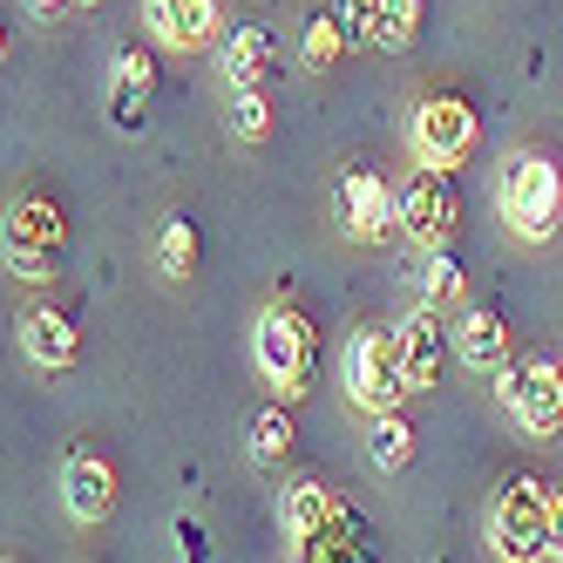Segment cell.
Returning a JSON list of instances; mask_svg holds the SVG:
<instances>
[{
  "label": "cell",
  "instance_id": "obj_27",
  "mask_svg": "<svg viewBox=\"0 0 563 563\" xmlns=\"http://www.w3.org/2000/svg\"><path fill=\"white\" fill-rule=\"evenodd\" d=\"M0 62H8V21H0Z\"/></svg>",
  "mask_w": 563,
  "mask_h": 563
},
{
  "label": "cell",
  "instance_id": "obj_9",
  "mask_svg": "<svg viewBox=\"0 0 563 563\" xmlns=\"http://www.w3.org/2000/svg\"><path fill=\"white\" fill-rule=\"evenodd\" d=\"M333 211H340V231L353 245H380V238H394V184L380 170H346Z\"/></svg>",
  "mask_w": 563,
  "mask_h": 563
},
{
  "label": "cell",
  "instance_id": "obj_7",
  "mask_svg": "<svg viewBox=\"0 0 563 563\" xmlns=\"http://www.w3.org/2000/svg\"><path fill=\"white\" fill-rule=\"evenodd\" d=\"M543 530H550V482L509 475L489 503V550L503 563H530V556H543Z\"/></svg>",
  "mask_w": 563,
  "mask_h": 563
},
{
  "label": "cell",
  "instance_id": "obj_23",
  "mask_svg": "<svg viewBox=\"0 0 563 563\" xmlns=\"http://www.w3.org/2000/svg\"><path fill=\"white\" fill-rule=\"evenodd\" d=\"M292 415L286 408H258L252 415V462H286L292 455Z\"/></svg>",
  "mask_w": 563,
  "mask_h": 563
},
{
  "label": "cell",
  "instance_id": "obj_6",
  "mask_svg": "<svg viewBox=\"0 0 563 563\" xmlns=\"http://www.w3.org/2000/svg\"><path fill=\"white\" fill-rule=\"evenodd\" d=\"M408 136H415V164L462 170L468 156H475V143H482V115H475L455 89H434V96H421V102H415Z\"/></svg>",
  "mask_w": 563,
  "mask_h": 563
},
{
  "label": "cell",
  "instance_id": "obj_16",
  "mask_svg": "<svg viewBox=\"0 0 563 563\" xmlns=\"http://www.w3.org/2000/svg\"><path fill=\"white\" fill-rule=\"evenodd\" d=\"M455 360H468V367H482V374L509 367V319L496 306H468L455 319Z\"/></svg>",
  "mask_w": 563,
  "mask_h": 563
},
{
  "label": "cell",
  "instance_id": "obj_12",
  "mask_svg": "<svg viewBox=\"0 0 563 563\" xmlns=\"http://www.w3.org/2000/svg\"><path fill=\"white\" fill-rule=\"evenodd\" d=\"M62 509L75 522H109V509H115V468L102 455H68L62 462Z\"/></svg>",
  "mask_w": 563,
  "mask_h": 563
},
{
  "label": "cell",
  "instance_id": "obj_17",
  "mask_svg": "<svg viewBox=\"0 0 563 563\" xmlns=\"http://www.w3.org/2000/svg\"><path fill=\"white\" fill-rule=\"evenodd\" d=\"M367 455H374L380 475H400V468L415 462V428H408V415H400V408H380V415H374V428H367Z\"/></svg>",
  "mask_w": 563,
  "mask_h": 563
},
{
  "label": "cell",
  "instance_id": "obj_3",
  "mask_svg": "<svg viewBox=\"0 0 563 563\" xmlns=\"http://www.w3.org/2000/svg\"><path fill=\"white\" fill-rule=\"evenodd\" d=\"M0 252L8 265L27 278V286H48L55 265H62V205L48 190H21L8 218H0Z\"/></svg>",
  "mask_w": 563,
  "mask_h": 563
},
{
  "label": "cell",
  "instance_id": "obj_4",
  "mask_svg": "<svg viewBox=\"0 0 563 563\" xmlns=\"http://www.w3.org/2000/svg\"><path fill=\"white\" fill-rule=\"evenodd\" d=\"M394 231L408 238V245H421V252L455 245V231H462V190H455V177L421 164L408 184L394 190Z\"/></svg>",
  "mask_w": 563,
  "mask_h": 563
},
{
  "label": "cell",
  "instance_id": "obj_28",
  "mask_svg": "<svg viewBox=\"0 0 563 563\" xmlns=\"http://www.w3.org/2000/svg\"><path fill=\"white\" fill-rule=\"evenodd\" d=\"M82 8H102V0H82Z\"/></svg>",
  "mask_w": 563,
  "mask_h": 563
},
{
  "label": "cell",
  "instance_id": "obj_25",
  "mask_svg": "<svg viewBox=\"0 0 563 563\" xmlns=\"http://www.w3.org/2000/svg\"><path fill=\"white\" fill-rule=\"evenodd\" d=\"M543 556L563 563V489H550V530H543Z\"/></svg>",
  "mask_w": 563,
  "mask_h": 563
},
{
  "label": "cell",
  "instance_id": "obj_1",
  "mask_svg": "<svg viewBox=\"0 0 563 563\" xmlns=\"http://www.w3.org/2000/svg\"><path fill=\"white\" fill-rule=\"evenodd\" d=\"M252 360H258V374L278 400H299L312 387V367H319V333L306 327V312L299 306H265L258 312V327H252Z\"/></svg>",
  "mask_w": 563,
  "mask_h": 563
},
{
  "label": "cell",
  "instance_id": "obj_19",
  "mask_svg": "<svg viewBox=\"0 0 563 563\" xmlns=\"http://www.w3.org/2000/svg\"><path fill=\"white\" fill-rule=\"evenodd\" d=\"M197 258H205V238H197V224H190L184 211L164 218V231H156V272H164V278H190Z\"/></svg>",
  "mask_w": 563,
  "mask_h": 563
},
{
  "label": "cell",
  "instance_id": "obj_24",
  "mask_svg": "<svg viewBox=\"0 0 563 563\" xmlns=\"http://www.w3.org/2000/svg\"><path fill=\"white\" fill-rule=\"evenodd\" d=\"M333 14L346 27V48H367L374 42V0H333Z\"/></svg>",
  "mask_w": 563,
  "mask_h": 563
},
{
  "label": "cell",
  "instance_id": "obj_22",
  "mask_svg": "<svg viewBox=\"0 0 563 563\" xmlns=\"http://www.w3.org/2000/svg\"><path fill=\"white\" fill-rule=\"evenodd\" d=\"M462 286H468V278H462V258H455V245H434V252H428V272H421V299L449 312V306L462 299Z\"/></svg>",
  "mask_w": 563,
  "mask_h": 563
},
{
  "label": "cell",
  "instance_id": "obj_8",
  "mask_svg": "<svg viewBox=\"0 0 563 563\" xmlns=\"http://www.w3.org/2000/svg\"><path fill=\"white\" fill-rule=\"evenodd\" d=\"M496 394H503V408L516 415L522 434H556L563 428V367L543 353L530 360H509V367H496Z\"/></svg>",
  "mask_w": 563,
  "mask_h": 563
},
{
  "label": "cell",
  "instance_id": "obj_10",
  "mask_svg": "<svg viewBox=\"0 0 563 563\" xmlns=\"http://www.w3.org/2000/svg\"><path fill=\"white\" fill-rule=\"evenodd\" d=\"M400 360H408V380H415V394L421 387H434L441 380V367H449V353H455V333H449V319H441V306H415L408 319H400Z\"/></svg>",
  "mask_w": 563,
  "mask_h": 563
},
{
  "label": "cell",
  "instance_id": "obj_5",
  "mask_svg": "<svg viewBox=\"0 0 563 563\" xmlns=\"http://www.w3.org/2000/svg\"><path fill=\"white\" fill-rule=\"evenodd\" d=\"M556 211H563V170L550 164L543 150H522L509 156V177H503V218L522 245H543L556 231Z\"/></svg>",
  "mask_w": 563,
  "mask_h": 563
},
{
  "label": "cell",
  "instance_id": "obj_21",
  "mask_svg": "<svg viewBox=\"0 0 563 563\" xmlns=\"http://www.w3.org/2000/svg\"><path fill=\"white\" fill-rule=\"evenodd\" d=\"M231 136L238 143H265L272 136V96H265V82L231 89Z\"/></svg>",
  "mask_w": 563,
  "mask_h": 563
},
{
  "label": "cell",
  "instance_id": "obj_20",
  "mask_svg": "<svg viewBox=\"0 0 563 563\" xmlns=\"http://www.w3.org/2000/svg\"><path fill=\"white\" fill-rule=\"evenodd\" d=\"M421 42V0H374V48L408 55Z\"/></svg>",
  "mask_w": 563,
  "mask_h": 563
},
{
  "label": "cell",
  "instance_id": "obj_13",
  "mask_svg": "<svg viewBox=\"0 0 563 563\" xmlns=\"http://www.w3.org/2000/svg\"><path fill=\"white\" fill-rule=\"evenodd\" d=\"M143 21L164 48H205L218 42V0H143Z\"/></svg>",
  "mask_w": 563,
  "mask_h": 563
},
{
  "label": "cell",
  "instance_id": "obj_11",
  "mask_svg": "<svg viewBox=\"0 0 563 563\" xmlns=\"http://www.w3.org/2000/svg\"><path fill=\"white\" fill-rule=\"evenodd\" d=\"M102 109H109L115 130H143V123H150V109H156V62H150L143 48H123V55H115Z\"/></svg>",
  "mask_w": 563,
  "mask_h": 563
},
{
  "label": "cell",
  "instance_id": "obj_2",
  "mask_svg": "<svg viewBox=\"0 0 563 563\" xmlns=\"http://www.w3.org/2000/svg\"><path fill=\"white\" fill-rule=\"evenodd\" d=\"M340 380H346V400H353V408H367V415L400 408V400L415 394L408 360H400V333H394V327L353 333V340H346V367H340Z\"/></svg>",
  "mask_w": 563,
  "mask_h": 563
},
{
  "label": "cell",
  "instance_id": "obj_26",
  "mask_svg": "<svg viewBox=\"0 0 563 563\" xmlns=\"http://www.w3.org/2000/svg\"><path fill=\"white\" fill-rule=\"evenodd\" d=\"M75 8H82V0H27V14L42 21V27H55V21H68Z\"/></svg>",
  "mask_w": 563,
  "mask_h": 563
},
{
  "label": "cell",
  "instance_id": "obj_18",
  "mask_svg": "<svg viewBox=\"0 0 563 563\" xmlns=\"http://www.w3.org/2000/svg\"><path fill=\"white\" fill-rule=\"evenodd\" d=\"M333 62H346V27H340V14H333V8H319V14L299 27V68L327 75Z\"/></svg>",
  "mask_w": 563,
  "mask_h": 563
},
{
  "label": "cell",
  "instance_id": "obj_15",
  "mask_svg": "<svg viewBox=\"0 0 563 563\" xmlns=\"http://www.w3.org/2000/svg\"><path fill=\"white\" fill-rule=\"evenodd\" d=\"M21 353L34 360V367L62 374V367H75V353H82V333H75V319H68V312L34 306V312L21 319Z\"/></svg>",
  "mask_w": 563,
  "mask_h": 563
},
{
  "label": "cell",
  "instance_id": "obj_14",
  "mask_svg": "<svg viewBox=\"0 0 563 563\" xmlns=\"http://www.w3.org/2000/svg\"><path fill=\"white\" fill-rule=\"evenodd\" d=\"M218 68H224V82H231V89H245V82H272V75H278V27L245 21L238 34H224Z\"/></svg>",
  "mask_w": 563,
  "mask_h": 563
}]
</instances>
